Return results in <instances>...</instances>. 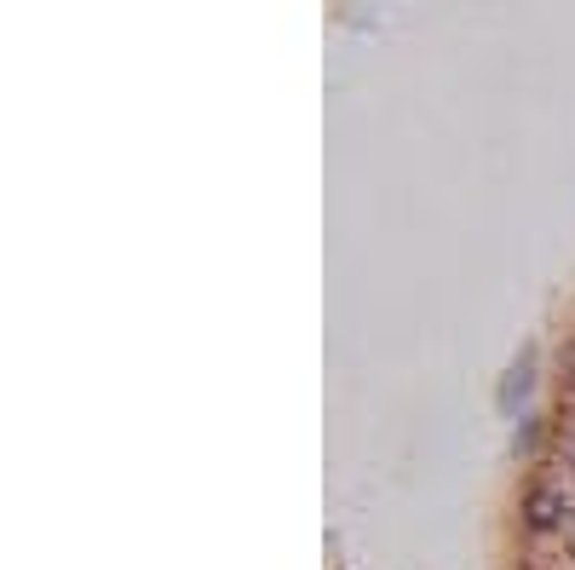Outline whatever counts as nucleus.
<instances>
[{
  "instance_id": "nucleus-2",
  "label": "nucleus",
  "mask_w": 575,
  "mask_h": 570,
  "mask_svg": "<svg viewBox=\"0 0 575 570\" xmlns=\"http://www.w3.org/2000/svg\"><path fill=\"white\" fill-rule=\"evenodd\" d=\"M564 513H569V508H564V495H558L553 484H535V490L524 495V524H529V530H558Z\"/></svg>"
},
{
  "instance_id": "nucleus-1",
  "label": "nucleus",
  "mask_w": 575,
  "mask_h": 570,
  "mask_svg": "<svg viewBox=\"0 0 575 570\" xmlns=\"http://www.w3.org/2000/svg\"><path fill=\"white\" fill-rule=\"evenodd\" d=\"M529 392H535V346H524V352H518V363H513V368H506V375H500V392H495L500 415H513V410L524 404Z\"/></svg>"
}]
</instances>
